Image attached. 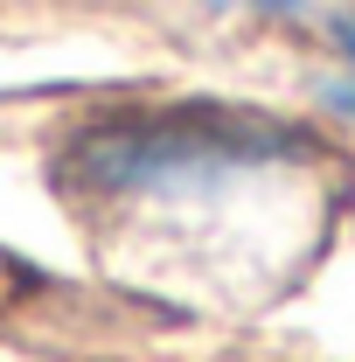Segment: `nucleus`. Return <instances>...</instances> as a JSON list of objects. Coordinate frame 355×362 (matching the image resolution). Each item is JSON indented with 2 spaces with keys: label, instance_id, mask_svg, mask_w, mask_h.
Instances as JSON below:
<instances>
[{
  "label": "nucleus",
  "instance_id": "2",
  "mask_svg": "<svg viewBox=\"0 0 355 362\" xmlns=\"http://www.w3.org/2000/svg\"><path fill=\"white\" fill-rule=\"evenodd\" d=\"M342 49H349V63H355V28H349V35H342ZM334 105H342V112H349V119H355V70H349V77H342V84H334Z\"/></svg>",
  "mask_w": 355,
  "mask_h": 362
},
{
  "label": "nucleus",
  "instance_id": "1",
  "mask_svg": "<svg viewBox=\"0 0 355 362\" xmlns=\"http://www.w3.org/2000/svg\"><path fill=\"white\" fill-rule=\"evenodd\" d=\"M265 153L272 133L244 126L237 112H139L77 146V168L91 188H181L195 175H223Z\"/></svg>",
  "mask_w": 355,
  "mask_h": 362
}]
</instances>
